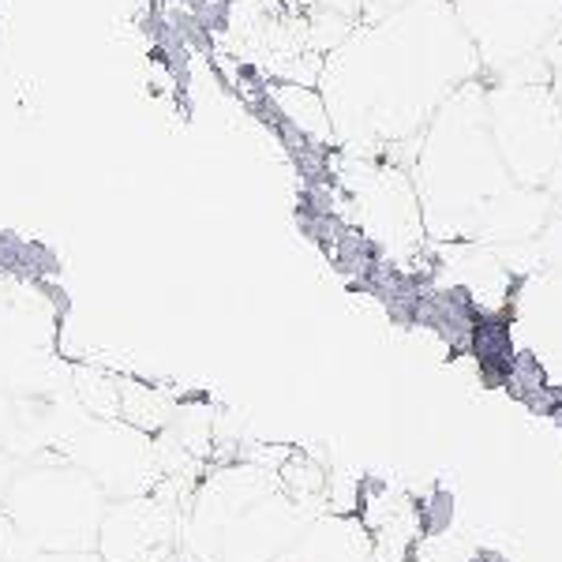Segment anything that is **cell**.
Instances as JSON below:
<instances>
[{
    "label": "cell",
    "mask_w": 562,
    "mask_h": 562,
    "mask_svg": "<svg viewBox=\"0 0 562 562\" xmlns=\"http://www.w3.org/2000/svg\"><path fill=\"white\" fill-rule=\"evenodd\" d=\"M0 386L15 397L71 386V364L57 352V315L42 296L0 293Z\"/></svg>",
    "instance_id": "cell-7"
},
{
    "label": "cell",
    "mask_w": 562,
    "mask_h": 562,
    "mask_svg": "<svg viewBox=\"0 0 562 562\" xmlns=\"http://www.w3.org/2000/svg\"><path fill=\"white\" fill-rule=\"evenodd\" d=\"M484 79L450 0H405L364 15L323 57L319 94L341 154L394 158L409 150L465 83ZM409 161V158H405Z\"/></svg>",
    "instance_id": "cell-1"
},
{
    "label": "cell",
    "mask_w": 562,
    "mask_h": 562,
    "mask_svg": "<svg viewBox=\"0 0 562 562\" xmlns=\"http://www.w3.org/2000/svg\"><path fill=\"white\" fill-rule=\"evenodd\" d=\"M375 543L360 514H319L281 562H371Z\"/></svg>",
    "instance_id": "cell-10"
},
{
    "label": "cell",
    "mask_w": 562,
    "mask_h": 562,
    "mask_svg": "<svg viewBox=\"0 0 562 562\" xmlns=\"http://www.w3.org/2000/svg\"><path fill=\"white\" fill-rule=\"evenodd\" d=\"M267 98L270 105L281 113V121L289 124L301 139L315 143V147H338L334 139V124L326 113V102L319 87L312 83H281V79H267Z\"/></svg>",
    "instance_id": "cell-11"
},
{
    "label": "cell",
    "mask_w": 562,
    "mask_h": 562,
    "mask_svg": "<svg viewBox=\"0 0 562 562\" xmlns=\"http://www.w3.org/2000/svg\"><path fill=\"white\" fill-rule=\"evenodd\" d=\"M0 454H12V458H38V450L31 447L23 431V402L15 394H8L0 386Z\"/></svg>",
    "instance_id": "cell-14"
},
{
    "label": "cell",
    "mask_w": 562,
    "mask_h": 562,
    "mask_svg": "<svg viewBox=\"0 0 562 562\" xmlns=\"http://www.w3.org/2000/svg\"><path fill=\"white\" fill-rule=\"evenodd\" d=\"M487 83H548L543 49L562 31V0H450Z\"/></svg>",
    "instance_id": "cell-4"
},
{
    "label": "cell",
    "mask_w": 562,
    "mask_h": 562,
    "mask_svg": "<svg viewBox=\"0 0 562 562\" xmlns=\"http://www.w3.org/2000/svg\"><path fill=\"white\" fill-rule=\"evenodd\" d=\"M543 68H548L551 94H555V102L562 109V31L548 42V49H543Z\"/></svg>",
    "instance_id": "cell-15"
},
{
    "label": "cell",
    "mask_w": 562,
    "mask_h": 562,
    "mask_svg": "<svg viewBox=\"0 0 562 562\" xmlns=\"http://www.w3.org/2000/svg\"><path fill=\"white\" fill-rule=\"evenodd\" d=\"M105 492V498L154 495L161 484L158 439L128 420H87V428L60 450Z\"/></svg>",
    "instance_id": "cell-8"
},
{
    "label": "cell",
    "mask_w": 562,
    "mask_h": 562,
    "mask_svg": "<svg viewBox=\"0 0 562 562\" xmlns=\"http://www.w3.org/2000/svg\"><path fill=\"white\" fill-rule=\"evenodd\" d=\"M177 402L166 390L143 383V379H121V420H128L132 428L161 435L173 424Z\"/></svg>",
    "instance_id": "cell-12"
},
{
    "label": "cell",
    "mask_w": 562,
    "mask_h": 562,
    "mask_svg": "<svg viewBox=\"0 0 562 562\" xmlns=\"http://www.w3.org/2000/svg\"><path fill=\"white\" fill-rule=\"evenodd\" d=\"M341 184H346L357 225L371 248L383 251L390 262H413L424 256L428 229H424L420 195L402 161L346 154Z\"/></svg>",
    "instance_id": "cell-5"
},
{
    "label": "cell",
    "mask_w": 562,
    "mask_h": 562,
    "mask_svg": "<svg viewBox=\"0 0 562 562\" xmlns=\"http://www.w3.org/2000/svg\"><path fill=\"white\" fill-rule=\"evenodd\" d=\"M424 229L435 244H473L484 214L514 184L487 124V79H473L428 121L409 154Z\"/></svg>",
    "instance_id": "cell-2"
},
{
    "label": "cell",
    "mask_w": 562,
    "mask_h": 562,
    "mask_svg": "<svg viewBox=\"0 0 562 562\" xmlns=\"http://www.w3.org/2000/svg\"><path fill=\"white\" fill-rule=\"evenodd\" d=\"M180 506L161 495L113 498L98 525L94 551L105 562H161L177 551Z\"/></svg>",
    "instance_id": "cell-9"
},
{
    "label": "cell",
    "mask_w": 562,
    "mask_h": 562,
    "mask_svg": "<svg viewBox=\"0 0 562 562\" xmlns=\"http://www.w3.org/2000/svg\"><path fill=\"white\" fill-rule=\"evenodd\" d=\"M487 124L514 184L548 188L562 166V109L548 83H487Z\"/></svg>",
    "instance_id": "cell-6"
},
{
    "label": "cell",
    "mask_w": 562,
    "mask_h": 562,
    "mask_svg": "<svg viewBox=\"0 0 562 562\" xmlns=\"http://www.w3.org/2000/svg\"><path fill=\"white\" fill-rule=\"evenodd\" d=\"M109 498L83 469L60 454L15 465L0 514L42 551H94Z\"/></svg>",
    "instance_id": "cell-3"
},
{
    "label": "cell",
    "mask_w": 562,
    "mask_h": 562,
    "mask_svg": "<svg viewBox=\"0 0 562 562\" xmlns=\"http://www.w3.org/2000/svg\"><path fill=\"white\" fill-rule=\"evenodd\" d=\"M71 394L94 420H121V375L94 364H71Z\"/></svg>",
    "instance_id": "cell-13"
},
{
    "label": "cell",
    "mask_w": 562,
    "mask_h": 562,
    "mask_svg": "<svg viewBox=\"0 0 562 562\" xmlns=\"http://www.w3.org/2000/svg\"><path fill=\"white\" fill-rule=\"evenodd\" d=\"M23 562H105L98 551H31Z\"/></svg>",
    "instance_id": "cell-16"
}]
</instances>
